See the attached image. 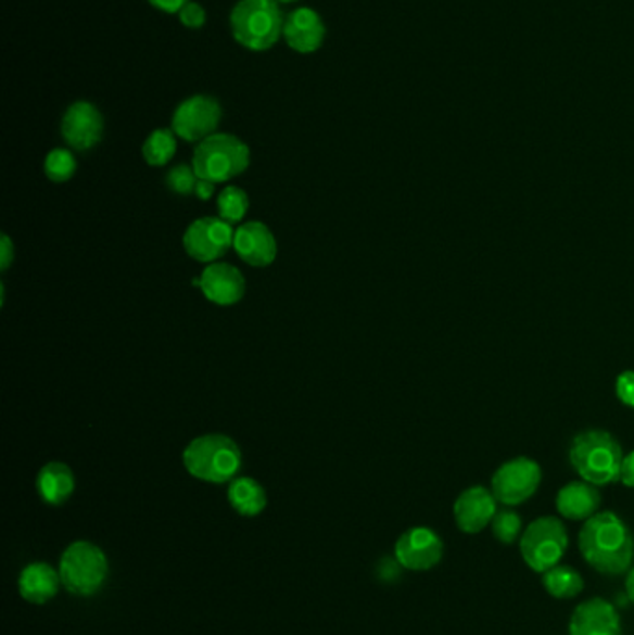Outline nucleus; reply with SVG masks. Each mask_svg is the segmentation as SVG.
Listing matches in <instances>:
<instances>
[{
    "mask_svg": "<svg viewBox=\"0 0 634 635\" xmlns=\"http://www.w3.org/2000/svg\"><path fill=\"white\" fill-rule=\"evenodd\" d=\"M218 214L221 219H226L227 224H239L246 216L248 208H250V200L248 193L239 187L224 188V192L218 195Z\"/></svg>",
    "mask_w": 634,
    "mask_h": 635,
    "instance_id": "24",
    "label": "nucleus"
},
{
    "mask_svg": "<svg viewBox=\"0 0 634 635\" xmlns=\"http://www.w3.org/2000/svg\"><path fill=\"white\" fill-rule=\"evenodd\" d=\"M283 38L292 51L312 54L322 47L326 39V25L312 8H299L287 15Z\"/></svg>",
    "mask_w": 634,
    "mask_h": 635,
    "instance_id": "17",
    "label": "nucleus"
},
{
    "mask_svg": "<svg viewBox=\"0 0 634 635\" xmlns=\"http://www.w3.org/2000/svg\"><path fill=\"white\" fill-rule=\"evenodd\" d=\"M151 7L164 13H179L190 0H148Z\"/></svg>",
    "mask_w": 634,
    "mask_h": 635,
    "instance_id": "32",
    "label": "nucleus"
},
{
    "mask_svg": "<svg viewBox=\"0 0 634 635\" xmlns=\"http://www.w3.org/2000/svg\"><path fill=\"white\" fill-rule=\"evenodd\" d=\"M182 462L188 474L194 475L200 482L221 483L233 482L242 467V454L239 444L226 435H201L188 444L182 452Z\"/></svg>",
    "mask_w": 634,
    "mask_h": 635,
    "instance_id": "2",
    "label": "nucleus"
},
{
    "mask_svg": "<svg viewBox=\"0 0 634 635\" xmlns=\"http://www.w3.org/2000/svg\"><path fill=\"white\" fill-rule=\"evenodd\" d=\"M570 635H622L620 615L605 598H588L576 606L570 619Z\"/></svg>",
    "mask_w": 634,
    "mask_h": 635,
    "instance_id": "15",
    "label": "nucleus"
},
{
    "mask_svg": "<svg viewBox=\"0 0 634 635\" xmlns=\"http://www.w3.org/2000/svg\"><path fill=\"white\" fill-rule=\"evenodd\" d=\"M0 270L7 271L10 268V264L13 263V257H15V251H13L12 240L8 234H2L0 238Z\"/></svg>",
    "mask_w": 634,
    "mask_h": 635,
    "instance_id": "30",
    "label": "nucleus"
},
{
    "mask_svg": "<svg viewBox=\"0 0 634 635\" xmlns=\"http://www.w3.org/2000/svg\"><path fill=\"white\" fill-rule=\"evenodd\" d=\"M250 148L244 141L237 136L218 132L198 143L192 167L198 179L218 185L244 174L250 166Z\"/></svg>",
    "mask_w": 634,
    "mask_h": 635,
    "instance_id": "5",
    "label": "nucleus"
},
{
    "mask_svg": "<svg viewBox=\"0 0 634 635\" xmlns=\"http://www.w3.org/2000/svg\"><path fill=\"white\" fill-rule=\"evenodd\" d=\"M192 284L203 292L208 302L220 307H231L239 303L246 292V281L231 264L213 263L203 270L200 279Z\"/></svg>",
    "mask_w": 634,
    "mask_h": 635,
    "instance_id": "13",
    "label": "nucleus"
},
{
    "mask_svg": "<svg viewBox=\"0 0 634 635\" xmlns=\"http://www.w3.org/2000/svg\"><path fill=\"white\" fill-rule=\"evenodd\" d=\"M62 585L75 597H91L106 584L111 572L106 554L90 541H75L60 558Z\"/></svg>",
    "mask_w": 634,
    "mask_h": 635,
    "instance_id": "6",
    "label": "nucleus"
},
{
    "mask_svg": "<svg viewBox=\"0 0 634 635\" xmlns=\"http://www.w3.org/2000/svg\"><path fill=\"white\" fill-rule=\"evenodd\" d=\"M177 151V136L172 129H156L151 132L142 148L143 161L150 166H166Z\"/></svg>",
    "mask_w": 634,
    "mask_h": 635,
    "instance_id": "23",
    "label": "nucleus"
},
{
    "mask_svg": "<svg viewBox=\"0 0 634 635\" xmlns=\"http://www.w3.org/2000/svg\"><path fill=\"white\" fill-rule=\"evenodd\" d=\"M60 585H62L60 571L46 561H34V563L26 564L25 569L21 571L20 580H17V587H20L23 600L36 604V606L51 602L52 598L56 597Z\"/></svg>",
    "mask_w": 634,
    "mask_h": 635,
    "instance_id": "18",
    "label": "nucleus"
},
{
    "mask_svg": "<svg viewBox=\"0 0 634 635\" xmlns=\"http://www.w3.org/2000/svg\"><path fill=\"white\" fill-rule=\"evenodd\" d=\"M620 482L625 487L634 488V452L623 457L622 470H620Z\"/></svg>",
    "mask_w": 634,
    "mask_h": 635,
    "instance_id": "31",
    "label": "nucleus"
},
{
    "mask_svg": "<svg viewBox=\"0 0 634 635\" xmlns=\"http://www.w3.org/2000/svg\"><path fill=\"white\" fill-rule=\"evenodd\" d=\"M579 550L592 569L618 576L633 567V533L618 515L601 511L584 520L579 533Z\"/></svg>",
    "mask_w": 634,
    "mask_h": 635,
    "instance_id": "1",
    "label": "nucleus"
},
{
    "mask_svg": "<svg viewBox=\"0 0 634 635\" xmlns=\"http://www.w3.org/2000/svg\"><path fill=\"white\" fill-rule=\"evenodd\" d=\"M568 546H570L568 530L557 517H540L532 520L519 539L521 558L529 569L540 574L560 564Z\"/></svg>",
    "mask_w": 634,
    "mask_h": 635,
    "instance_id": "7",
    "label": "nucleus"
},
{
    "mask_svg": "<svg viewBox=\"0 0 634 635\" xmlns=\"http://www.w3.org/2000/svg\"><path fill=\"white\" fill-rule=\"evenodd\" d=\"M233 225L227 224L220 216L218 218L208 216V218L195 219L194 224L188 225L187 232L182 237V244L188 255L195 258L198 263L213 264L233 247Z\"/></svg>",
    "mask_w": 634,
    "mask_h": 635,
    "instance_id": "10",
    "label": "nucleus"
},
{
    "mask_svg": "<svg viewBox=\"0 0 634 635\" xmlns=\"http://www.w3.org/2000/svg\"><path fill=\"white\" fill-rule=\"evenodd\" d=\"M493 537L503 545H513L523 535L521 517L511 509H500L492 520Z\"/></svg>",
    "mask_w": 634,
    "mask_h": 635,
    "instance_id": "25",
    "label": "nucleus"
},
{
    "mask_svg": "<svg viewBox=\"0 0 634 635\" xmlns=\"http://www.w3.org/2000/svg\"><path fill=\"white\" fill-rule=\"evenodd\" d=\"M179 20H181L182 26H187L190 30H200L201 26L207 23V13L201 4L190 0L187 7L179 12Z\"/></svg>",
    "mask_w": 634,
    "mask_h": 635,
    "instance_id": "28",
    "label": "nucleus"
},
{
    "mask_svg": "<svg viewBox=\"0 0 634 635\" xmlns=\"http://www.w3.org/2000/svg\"><path fill=\"white\" fill-rule=\"evenodd\" d=\"M227 500L242 517H257L268 504L265 488L252 478H234L233 482H229Z\"/></svg>",
    "mask_w": 634,
    "mask_h": 635,
    "instance_id": "21",
    "label": "nucleus"
},
{
    "mask_svg": "<svg viewBox=\"0 0 634 635\" xmlns=\"http://www.w3.org/2000/svg\"><path fill=\"white\" fill-rule=\"evenodd\" d=\"M542 584L550 597L558 598V600H570V598L579 597L584 589L581 572L571 569L568 564H557V567L544 572Z\"/></svg>",
    "mask_w": 634,
    "mask_h": 635,
    "instance_id": "22",
    "label": "nucleus"
},
{
    "mask_svg": "<svg viewBox=\"0 0 634 635\" xmlns=\"http://www.w3.org/2000/svg\"><path fill=\"white\" fill-rule=\"evenodd\" d=\"M625 590H627V597L631 602L634 604V567H631L625 577Z\"/></svg>",
    "mask_w": 634,
    "mask_h": 635,
    "instance_id": "34",
    "label": "nucleus"
},
{
    "mask_svg": "<svg viewBox=\"0 0 634 635\" xmlns=\"http://www.w3.org/2000/svg\"><path fill=\"white\" fill-rule=\"evenodd\" d=\"M104 122L101 112L88 101H77L65 110L62 136L75 151H90L103 138Z\"/></svg>",
    "mask_w": 634,
    "mask_h": 635,
    "instance_id": "12",
    "label": "nucleus"
},
{
    "mask_svg": "<svg viewBox=\"0 0 634 635\" xmlns=\"http://www.w3.org/2000/svg\"><path fill=\"white\" fill-rule=\"evenodd\" d=\"M229 25L239 46L263 52L272 49L283 36L286 17L278 0H240L231 12Z\"/></svg>",
    "mask_w": 634,
    "mask_h": 635,
    "instance_id": "3",
    "label": "nucleus"
},
{
    "mask_svg": "<svg viewBox=\"0 0 634 635\" xmlns=\"http://www.w3.org/2000/svg\"><path fill=\"white\" fill-rule=\"evenodd\" d=\"M224 110L218 99L211 96L188 97L175 109L172 117V130L177 138L194 143L207 140L208 136L216 135L220 125Z\"/></svg>",
    "mask_w": 634,
    "mask_h": 635,
    "instance_id": "8",
    "label": "nucleus"
},
{
    "mask_svg": "<svg viewBox=\"0 0 634 635\" xmlns=\"http://www.w3.org/2000/svg\"><path fill=\"white\" fill-rule=\"evenodd\" d=\"M194 193H195V195H198V200H201V201L211 200V198H213V193H214V182H211V180H203V179L198 180V185H195Z\"/></svg>",
    "mask_w": 634,
    "mask_h": 635,
    "instance_id": "33",
    "label": "nucleus"
},
{
    "mask_svg": "<svg viewBox=\"0 0 634 635\" xmlns=\"http://www.w3.org/2000/svg\"><path fill=\"white\" fill-rule=\"evenodd\" d=\"M542 483V469L529 457H518L505 462L493 474L492 493L498 504L519 506L536 493Z\"/></svg>",
    "mask_w": 634,
    "mask_h": 635,
    "instance_id": "9",
    "label": "nucleus"
},
{
    "mask_svg": "<svg viewBox=\"0 0 634 635\" xmlns=\"http://www.w3.org/2000/svg\"><path fill=\"white\" fill-rule=\"evenodd\" d=\"M198 180L200 179L195 175L194 167L179 164V166L172 167L166 175V187L179 195H190V193H194Z\"/></svg>",
    "mask_w": 634,
    "mask_h": 635,
    "instance_id": "27",
    "label": "nucleus"
},
{
    "mask_svg": "<svg viewBox=\"0 0 634 635\" xmlns=\"http://www.w3.org/2000/svg\"><path fill=\"white\" fill-rule=\"evenodd\" d=\"M445 553V545L440 535L430 528H411L402 533L395 545V559L402 569L422 572L434 569L441 563Z\"/></svg>",
    "mask_w": 634,
    "mask_h": 635,
    "instance_id": "11",
    "label": "nucleus"
},
{
    "mask_svg": "<svg viewBox=\"0 0 634 635\" xmlns=\"http://www.w3.org/2000/svg\"><path fill=\"white\" fill-rule=\"evenodd\" d=\"M497 511V498L492 491L480 485L466 488L454 501L456 526L467 535H477L490 526Z\"/></svg>",
    "mask_w": 634,
    "mask_h": 635,
    "instance_id": "14",
    "label": "nucleus"
},
{
    "mask_svg": "<svg viewBox=\"0 0 634 635\" xmlns=\"http://www.w3.org/2000/svg\"><path fill=\"white\" fill-rule=\"evenodd\" d=\"M39 498L49 506H62L75 493V474L65 462H47L36 480Z\"/></svg>",
    "mask_w": 634,
    "mask_h": 635,
    "instance_id": "20",
    "label": "nucleus"
},
{
    "mask_svg": "<svg viewBox=\"0 0 634 635\" xmlns=\"http://www.w3.org/2000/svg\"><path fill=\"white\" fill-rule=\"evenodd\" d=\"M570 461L584 482L610 485L620 480L622 446L607 431H584L571 444Z\"/></svg>",
    "mask_w": 634,
    "mask_h": 635,
    "instance_id": "4",
    "label": "nucleus"
},
{
    "mask_svg": "<svg viewBox=\"0 0 634 635\" xmlns=\"http://www.w3.org/2000/svg\"><path fill=\"white\" fill-rule=\"evenodd\" d=\"M616 394L623 404L634 407V372H623L616 381Z\"/></svg>",
    "mask_w": 634,
    "mask_h": 635,
    "instance_id": "29",
    "label": "nucleus"
},
{
    "mask_svg": "<svg viewBox=\"0 0 634 635\" xmlns=\"http://www.w3.org/2000/svg\"><path fill=\"white\" fill-rule=\"evenodd\" d=\"M279 4H292V2H299V0H278Z\"/></svg>",
    "mask_w": 634,
    "mask_h": 635,
    "instance_id": "35",
    "label": "nucleus"
},
{
    "mask_svg": "<svg viewBox=\"0 0 634 635\" xmlns=\"http://www.w3.org/2000/svg\"><path fill=\"white\" fill-rule=\"evenodd\" d=\"M46 175L52 182H65L77 172V161L69 149H52L46 158Z\"/></svg>",
    "mask_w": 634,
    "mask_h": 635,
    "instance_id": "26",
    "label": "nucleus"
},
{
    "mask_svg": "<svg viewBox=\"0 0 634 635\" xmlns=\"http://www.w3.org/2000/svg\"><path fill=\"white\" fill-rule=\"evenodd\" d=\"M601 494L588 482H571L557 494V509L568 520H588L599 513Z\"/></svg>",
    "mask_w": 634,
    "mask_h": 635,
    "instance_id": "19",
    "label": "nucleus"
},
{
    "mask_svg": "<svg viewBox=\"0 0 634 635\" xmlns=\"http://www.w3.org/2000/svg\"><path fill=\"white\" fill-rule=\"evenodd\" d=\"M233 247L244 263L255 268L270 266L278 255L272 231L261 221H248L234 229Z\"/></svg>",
    "mask_w": 634,
    "mask_h": 635,
    "instance_id": "16",
    "label": "nucleus"
}]
</instances>
